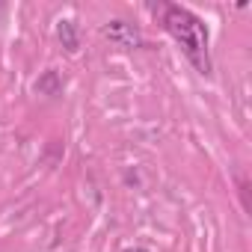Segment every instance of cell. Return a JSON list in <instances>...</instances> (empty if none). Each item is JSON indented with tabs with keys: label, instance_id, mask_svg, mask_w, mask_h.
<instances>
[{
	"label": "cell",
	"instance_id": "1",
	"mask_svg": "<svg viewBox=\"0 0 252 252\" xmlns=\"http://www.w3.org/2000/svg\"><path fill=\"white\" fill-rule=\"evenodd\" d=\"M163 27L166 33L181 45L184 57L199 68V74H211V54H208V27L199 15H193L184 6L166 3L163 6Z\"/></svg>",
	"mask_w": 252,
	"mask_h": 252
},
{
	"label": "cell",
	"instance_id": "2",
	"mask_svg": "<svg viewBox=\"0 0 252 252\" xmlns=\"http://www.w3.org/2000/svg\"><path fill=\"white\" fill-rule=\"evenodd\" d=\"M101 33H104L113 45H119V48H140V45H143L140 30H137L134 24H128V21H122V18L107 21V24L101 27Z\"/></svg>",
	"mask_w": 252,
	"mask_h": 252
},
{
	"label": "cell",
	"instance_id": "3",
	"mask_svg": "<svg viewBox=\"0 0 252 252\" xmlns=\"http://www.w3.org/2000/svg\"><path fill=\"white\" fill-rule=\"evenodd\" d=\"M57 36H60L63 48H65L68 54H77V51H80V36H77L74 21H60V24H57Z\"/></svg>",
	"mask_w": 252,
	"mask_h": 252
},
{
	"label": "cell",
	"instance_id": "4",
	"mask_svg": "<svg viewBox=\"0 0 252 252\" xmlns=\"http://www.w3.org/2000/svg\"><path fill=\"white\" fill-rule=\"evenodd\" d=\"M36 92L39 95H60L63 92V80H60V74L51 68V71H45L39 80H36Z\"/></svg>",
	"mask_w": 252,
	"mask_h": 252
},
{
	"label": "cell",
	"instance_id": "5",
	"mask_svg": "<svg viewBox=\"0 0 252 252\" xmlns=\"http://www.w3.org/2000/svg\"><path fill=\"white\" fill-rule=\"evenodd\" d=\"M125 252H149V249H143V246H137V249H125Z\"/></svg>",
	"mask_w": 252,
	"mask_h": 252
}]
</instances>
